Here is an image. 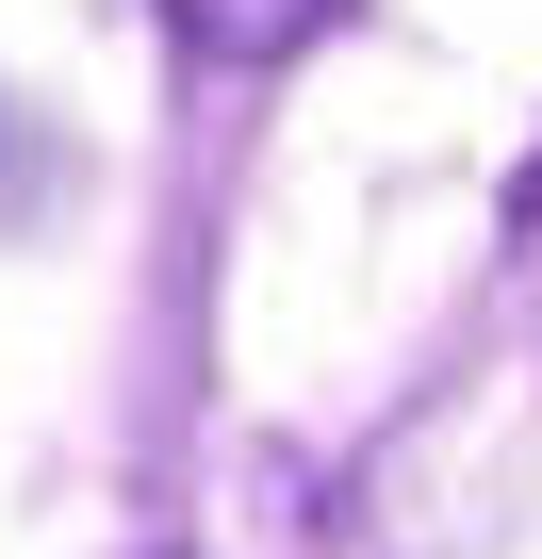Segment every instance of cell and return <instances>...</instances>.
<instances>
[{"label": "cell", "mask_w": 542, "mask_h": 559, "mask_svg": "<svg viewBox=\"0 0 542 559\" xmlns=\"http://www.w3.org/2000/svg\"><path fill=\"white\" fill-rule=\"evenodd\" d=\"M165 34L197 67H297L313 34H346V0H165Z\"/></svg>", "instance_id": "1"}]
</instances>
